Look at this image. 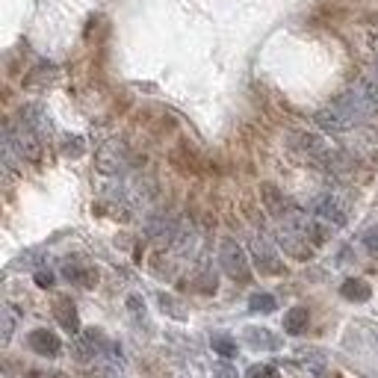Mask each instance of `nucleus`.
Listing matches in <instances>:
<instances>
[{
  "mask_svg": "<svg viewBox=\"0 0 378 378\" xmlns=\"http://www.w3.org/2000/svg\"><path fill=\"white\" fill-rule=\"evenodd\" d=\"M219 261H222V269L233 278V281H248V278H251L248 257H246V251H243L240 243L225 240L222 243V251H219Z\"/></svg>",
  "mask_w": 378,
  "mask_h": 378,
  "instance_id": "f257e3e1",
  "label": "nucleus"
},
{
  "mask_svg": "<svg viewBox=\"0 0 378 378\" xmlns=\"http://www.w3.org/2000/svg\"><path fill=\"white\" fill-rule=\"evenodd\" d=\"M95 163H98V172H104V174L125 172V166H127V145L122 142V139H110V142H104L101 148H98Z\"/></svg>",
  "mask_w": 378,
  "mask_h": 378,
  "instance_id": "f03ea898",
  "label": "nucleus"
},
{
  "mask_svg": "<svg viewBox=\"0 0 378 378\" xmlns=\"http://www.w3.org/2000/svg\"><path fill=\"white\" fill-rule=\"evenodd\" d=\"M310 210H313V216L320 219V222H328L334 228H343L346 225V210H343V204L337 201L334 195H320L310 204Z\"/></svg>",
  "mask_w": 378,
  "mask_h": 378,
  "instance_id": "7ed1b4c3",
  "label": "nucleus"
},
{
  "mask_svg": "<svg viewBox=\"0 0 378 378\" xmlns=\"http://www.w3.org/2000/svg\"><path fill=\"white\" fill-rule=\"evenodd\" d=\"M251 251H254V261H257V266H261L263 275H281L284 272L281 261H278V254L272 251V246L263 240V236H254V240H251Z\"/></svg>",
  "mask_w": 378,
  "mask_h": 378,
  "instance_id": "20e7f679",
  "label": "nucleus"
},
{
  "mask_svg": "<svg viewBox=\"0 0 378 378\" xmlns=\"http://www.w3.org/2000/svg\"><path fill=\"white\" fill-rule=\"evenodd\" d=\"M316 125H320L322 130H331V133H343V130H349V127H355V122L352 118L337 107V104H331L328 110H320L316 112Z\"/></svg>",
  "mask_w": 378,
  "mask_h": 378,
  "instance_id": "39448f33",
  "label": "nucleus"
},
{
  "mask_svg": "<svg viewBox=\"0 0 378 378\" xmlns=\"http://www.w3.org/2000/svg\"><path fill=\"white\" fill-rule=\"evenodd\" d=\"M30 349L36 355H45V357H56L59 352H63V343H59V337L48 328H36L30 334Z\"/></svg>",
  "mask_w": 378,
  "mask_h": 378,
  "instance_id": "423d86ee",
  "label": "nucleus"
},
{
  "mask_svg": "<svg viewBox=\"0 0 378 378\" xmlns=\"http://www.w3.org/2000/svg\"><path fill=\"white\" fill-rule=\"evenodd\" d=\"M63 275L77 287H95L98 284V269L89 266V263H80V261H65Z\"/></svg>",
  "mask_w": 378,
  "mask_h": 378,
  "instance_id": "0eeeda50",
  "label": "nucleus"
},
{
  "mask_svg": "<svg viewBox=\"0 0 378 378\" xmlns=\"http://www.w3.org/2000/svg\"><path fill=\"white\" fill-rule=\"evenodd\" d=\"M53 316H56V322L63 325L65 331H71V334L80 331V316H77V308L71 305V298H56Z\"/></svg>",
  "mask_w": 378,
  "mask_h": 378,
  "instance_id": "6e6552de",
  "label": "nucleus"
},
{
  "mask_svg": "<svg viewBox=\"0 0 378 378\" xmlns=\"http://www.w3.org/2000/svg\"><path fill=\"white\" fill-rule=\"evenodd\" d=\"M246 343L248 346H254V349H278V346H281V340H278V337L269 331V328H246Z\"/></svg>",
  "mask_w": 378,
  "mask_h": 378,
  "instance_id": "1a4fd4ad",
  "label": "nucleus"
},
{
  "mask_svg": "<svg viewBox=\"0 0 378 378\" xmlns=\"http://www.w3.org/2000/svg\"><path fill=\"white\" fill-rule=\"evenodd\" d=\"M308 322H310V313H308V308H290L287 313H284V331L287 334H302V331H308Z\"/></svg>",
  "mask_w": 378,
  "mask_h": 378,
  "instance_id": "9d476101",
  "label": "nucleus"
},
{
  "mask_svg": "<svg viewBox=\"0 0 378 378\" xmlns=\"http://www.w3.org/2000/svg\"><path fill=\"white\" fill-rule=\"evenodd\" d=\"M340 295L349 298V302H367L372 295V290L367 281H361V278H349V281H343V287H340Z\"/></svg>",
  "mask_w": 378,
  "mask_h": 378,
  "instance_id": "9b49d317",
  "label": "nucleus"
},
{
  "mask_svg": "<svg viewBox=\"0 0 378 378\" xmlns=\"http://www.w3.org/2000/svg\"><path fill=\"white\" fill-rule=\"evenodd\" d=\"M263 201H266L269 213H275V216H287V213H284V207H287V204H284V195L278 192L272 184L263 187Z\"/></svg>",
  "mask_w": 378,
  "mask_h": 378,
  "instance_id": "f8f14e48",
  "label": "nucleus"
},
{
  "mask_svg": "<svg viewBox=\"0 0 378 378\" xmlns=\"http://www.w3.org/2000/svg\"><path fill=\"white\" fill-rule=\"evenodd\" d=\"M248 308H251V313H272L278 308V302H275V295H269V293H254Z\"/></svg>",
  "mask_w": 378,
  "mask_h": 378,
  "instance_id": "ddd939ff",
  "label": "nucleus"
},
{
  "mask_svg": "<svg viewBox=\"0 0 378 378\" xmlns=\"http://www.w3.org/2000/svg\"><path fill=\"white\" fill-rule=\"evenodd\" d=\"M298 145H302V151H308L310 157H322L325 154V142L320 136H313V133H302L298 136Z\"/></svg>",
  "mask_w": 378,
  "mask_h": 378,
  "instance_id": "4468645a",
  "label": "nucleus"
},
{
  "mask_svg": "<svg viewBox=\"0 0 378 378\" xmlns=\"http://www.w3.org/2000/svg\"><path fill=\"white\" fill-rule=\"evenodd\" d=\"M210 346H213L216 355H222V357H233L236 355V340H231V337H225V334H216L210 340Z\"/></svg>",
  "mask_w": 378,
  "mask_h": 378,
  "instance_id": "2eb2a0df",
  "label": "nucleus"
},
{
  "mask_svg": "<svg viewBox=\"0 0 378 378\" xmlns=\"http://www.w3.org/2000/svg\"><path fill=\"white\" fill-rule=\"evenodd\" d=\"M0 322H4V343H9L15 334V313L9 305H4V310H0Z\"/></svg>",
  "mask_w": 378,
  "mask_h": 378,
  "instance_id": "dca6fc26",
  "label": "nucleus"
},
{
  "mask_svg": "<svg viewBox=\"0 0 378 378\" xmlns=\"http://www.w3.org/2000/svg\"><path fill=\"white\" fill-rule=\"evenodd\" d=\"M63 154L65 157H80L83 154V139L80 136H65L63 139Z\"/></svg>",
  "mask_w": 378,
  "mask_h": 378,
  "instance_id": "f3484780",
  "label": "nucleus"
},
{
  "mask_svg": "<svg viewBox=\"0 0 378 378\" xmlns=\"http://www.w3.org/2000/svg\"><path fill=\"white\" fill-rule=\"evenodd\" d=\"M160 305H163V310H166L169 316H174V320H187V310H181V305H177L172 295L163 293V295H160Z\"/></svg>",
  "mask_w": 378,
  "mask_h": 378,
  "instance_id": "a211bd4d",
  "label": "nucleus"
},
{
  "mask_svg": "<svg viewBox=\"0 0 378 378\" xmlns=\"http://www.w3.org/2000/svg\"><path fill=\"white\" fill-rule=\"evenodd\" d=\"M364 246H367V251H369L372 257H378V225H372V228L364 233Z\"/></svg>",
  "mask_w": 378,
  "mask_h": 378,
  "instance_id": "6ab92c4d",
  "label": "nucleus"
},
{
  "mask_svg": "<svg viewBox=\"0 0 378 378\" xmlns=\"http://www.w3.org/2000/svg\"><path fill=\"white\" fill-rule=\"evenodd\" d=\"M213 375H216V378H240L231 364H213Z\"/></svg>",
  "mask_w": 378,
  "mask_h": 378,
  "instance_id": "aec40b11",
  "label": "nucleus"
},
{
  "mask_svg": "<svg viewBox=\"0 0 378 378\" xmlns=\"http://www.w3.org/2000/svg\"><path fill=\"white\" fill-rule=\"evenodd\" d=\"M269 375H272V367H263V364H261V367L254 364V367H248V372H246V378H269Z\"/></svg>",
  "mask_w": 378,
  "mask_h": 378,
  "instance_id": "412c9836",
  "label": "nucleus"
},
{
  "mask_svg": "<svg viewBox=\"0 0 378 378\" xmlns=\"http://www.w3.org/2000/svg\"><path fill=\"white\" fill-rule=\"evenodd\" d=\"M36 284L42 287V290L53 287V275H51V272H45V269H38V272H36Z\"/></svg>",
  "mask_w": 378,
  "mask_h": 378,
  "instance_id": "4be33fe9",
  "label": "nucleus"
},
{
  "mask_svg": "<svg viewBox=\"0 0 378 378\" xmlns=\"http://www.w3.org/2000/svg\"><path fill=\"white\" fill-rule=\"evenodd\" d=\"M24 378H53V375H45V372H36V369H33V372H27Z\"/></svg>",
  "mask_w": 378,
  "mask_h": 378,
  "instance_id": "5701e85b",
  "label": "nucleus"
},
{
  "mask_svg": "<svg viewBox=\"0 0 378 378\" xmlns=\"http://www.w3.org/2000/svg\"><path fill=\"white\" fill-rule=\"evenodd\" d=\"M372 51H375V53H378V36H375V38H372Z\"/></svg>",
  "mask_w": 378,
  "mask_h": 378,
  "instance_id": "b1692460",
  "label": "nucleus"
},
{
  "mask_svg": "<svg viewBox=\"0 0 378 378\" xmlns=\"http://www.w3.org/2000/svg\"><path fill=\"white\" fill-rule=\"evenodd\" d=\"M375 80H378V71H375Z\"/></svg>",
  "mask_w": 378,
  "mask_h": 378,
  "instance_id": "393cba45",
  "label": "nucleus"
}]
</instances>
